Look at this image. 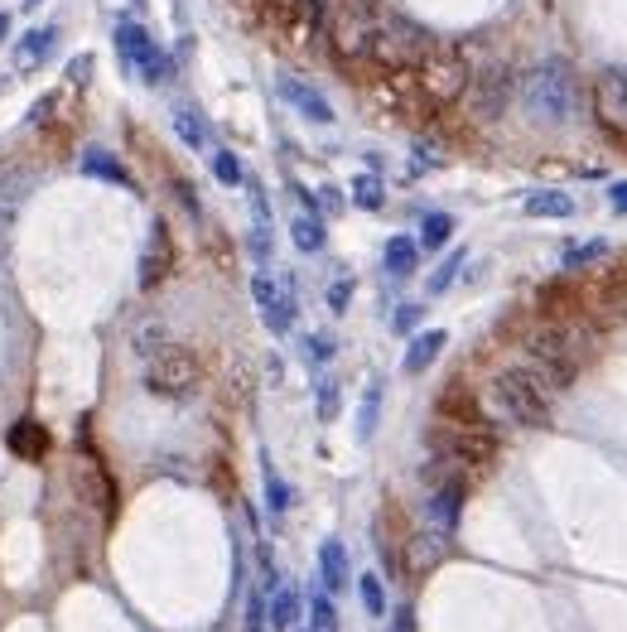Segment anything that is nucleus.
I'll return each instance as SVG.
<instances>
[{
  "label": "nucleus",
  "mask_w": 627,
  "mask_h": 632,
  "mask_svg": "<svg viewBox=\"0 0 627 632\" xmlns=\"http://www.w3.org/2000/svg\"><path fill=\"white\" fill-rule=\"evenodd\" d=\"M594 333L584 329V319L574 314V319H550V324H536V329L521 338V353L526 362L546 377L555 391H565V386L584 372V362L594 358Z\"/></svg>",
  "instance_id": "f257e3e1"
},
{
  "label": "nucleus",
  "mask_w": 627,
  "mask_h": 632,
  "mask_svg": "<svg viewBox=\"0 0 627 632\" xmlns=\"http://www.w3.org/2000/svg\"><path fill=\"white\" fill-rule=\"evenodd\" d=\"M488 406L507 425H521V430H546L550 415H555V386L531 367V362H521V367H502L497 377L488 382Z\"/></svg>",
  "instance_id": "f03ea898"
},
{
  "label": "nucleus",
  "mask_w": 627,
  "mask_h": 632,
  "mask_svg": "<svg viewBox=\"0 0 627 632\" xmlns=\"http://www.w3.org/2000/svg\"><path fill=\"white\" fill-rule=\"evenodd\" d=\"M517 97H521V111H526L536 126H565L574 116V102H579L574 68L565 58H546V63L526 68L517 78Z\"/></svg>",
  "instance_id": "7ed1b4c3"
},
{
  "label": "nucleus",
  "mask_w": 627,
  "mask_h": 632,
  "mask_svg": "<svg viewBox=\"0 0 627 632\" xmlns=\"http://www.w3.org/2000/svg\"><path fill=\"white\" fill-rule=\"evenodd\" d=\"M435 49L439 44L420 25H410L401 15H382L367 44V73H415Z\"/></svg>",
  "instance_id": "20e7f679"
},
{
  "label": "nucleus",
  "mask_w": 627,
  "mask_h": 632,
  "mask_svg": "<svg viewBox=\"0 0 627 632\" xmlns=\"http://www.w3.org/2000/svg\"><path fill=\"white\" fill-rule=\"evenodd\" d=\"M203 382V362L193 348L184 343H160V348H150V358H145V386H150V396H160V401H189L193 391Z\"/></svg>",
  "instance_id": "39448f33"
},
{
  "label": "nucleus",
  "mask_w": 627,
  "mask_h": 632,
  "mask_svg": "<svg viewBox=\"0 0 627 632\" xmlns=\"http://www.w3.org/2000/svg\"><path fill=\"white\" fill-rule=\"evenodd\" d=\"M430 449L459 468H488L497 459V435H492V425H454V420H439L435 430H430Z\"/></svg>",
  "instance_id": "423d86ee"
},
{
  "label": "nucleus",
  "mask_w": 627,
  "mask_h": 632,
  "mask_svg": "<svg viewBox=\"0 0 627 632\" xmlns=\"http://www.w3.org/2000/svg\"><path fill=\"white\" fill-rule=\"evenodd\" d=\"M116 54H121V63H126V73H136L145 87L169 83V73H174V63H169V54L150 39V29L131 25V20L116 25Z\"/></svg>",
  "instance_id": "0eeeda50"
},
{
  "label": "nucleus",
  "mask_w": 627,
  "mask_h": 632,
  "mask_svg": "<svg viewBox=\"0 0 627 632\" xmlns=\"http://www.w3.org/2000/svg\"><path fill=\"white\" fill-rule=\"evenodd\" d=\"M415 83H420V92H425L435 107H449V102L468 97V83H473V73H468L464 54H454V49H435V54H430L425 63H420V68H415Z\"/></svg>",
  "instance_id": "6e6552de"
},
{
  "label": "nucleus",
  "mask_w": 627,
  "mask_h": 632,
  "mask_svg": "<svg viewBox=\"0 0 627 632\" xmlns=\"http://www.w3.org/2000/svg\"><path fill=\"white\" fill-rule=\"evenodd\" d=\"M251 295H256V309H261V319H266V329H271V333H290V329H295V295H290V290H285L271 271L251 275Z\"/></svg>",
  "instance_id": "1a4fd4ad"
},
{
  "label": "nucleus",
  "mask_w": 627,
  "mask_h": 632,
  "mask_svg": "<svg viewBox=\"0 0 627 632\" xmlns=\"http://www.w3.org/2000/svg\"><path fill=\"white\" fill-rule=\"evenodd\" d=\"M594 107H599V121L608 131L627 136V63L599 73V83H594Z\"/></svg>",
  "instance_id": "9d476101"
},
{
  "label": "nucleus",
  "mask_w": 627,
  "mask_h": 632,
  "mask_svg": "<svg viewBox=\"0 0 627 632\" xmlns=\"http://www.w3.org/2000/svg\"><path fill=\"white\" fill-rule=\"evenodd\" d=\"M512 92H517L512 73H507L502 63L488 68L478 83H468V97H473V121H497V116L507 111V102H512Z\"/></svg>",
  "instance_id": "9b49d317"
},
{
  "label": "nucleus",
  "mask_w": 627,
  "mask_h": 632,
  "mask_svg": "<svg viewBox=\"0 0 627 632\" xmlns=\"http://www.w3.org/2000/svg\"><path fill=\"white\" fill-rule=\"evenodd\" d=\"M174 271V237H169V222L155 218L150 222V242L140 256V290H155L164 285V275Z\"/></svg>",
  "instance_id": "f8f14e48"
},
{
  "label": "nucleus",
  "mask_w": 627,
  "mask_h": 632,
  "mask_svg": "<svg viewBox=\"0 0 627 632\" xmlns=\"http://www.w3.org/2000/svg\"><path fill=\"white\" fill-rule=\"evenodd\" d=\"M280 97H285L290 107L300 111L304 121H314V126H328V121H333V107H328V97L319 92V87H309L304 78H295V73H280Z\"/></svg>",
  "instance_id": "ddd939ff"
},
{
  "label": "nucleus",
  "mask_w": 627,
  "mask_h": 632,
  "mask_svg": "<svg viewBox=\"0 0 627 632\" xmlns=\"http://www.w3.org/2000/svg\"><path fill=\"white\" fill-rule=\"evenodd\" d=\"M439 420H454V425H488L478 396H473L468 386H444V396H439Z\"/></svg>",
  "instance_id": "4468645a"
},
{
  "label": "nucleus",
  "mask_w": 627,
  "mask_h": 632,
  "mask_svg": "<svg viewBox=\"0 0 627 632\" xmlns=\"http://www.w3.org/2000/svg\"><path fill=\"white\" fill-rule=\"evenodd\" d=\"M319 579H324V594L348 589V550H343V541H333V536L319 546Z\"/></svg>",
  "instance_id": "2eb2a0df"
},
{
  "label": "nucleus",
  "mask_w": 627,
  "mask_h": 632,
  "mask_svg": "<svg viewBox=\"0 0 627 632\" xmlns=\"http://www.w3.org/2000/svg\"><path fill=\"white\" fill-rule=\"evenodd\" d=\"M459 512H464V488L449 478V483H439L435 497H430V522H435L439 531H454V526H459Z\"/></svg>",
  "instance_id": "dca6fc26"
},
{
  "label": "nucleus",
  "mask_w": 627,
  "mask_h": 632,
  "mask_svg": "<svg viewBox=\"0 0 627 632\" xmlns=\"http://www.w3.org/2000/svg\"><path fill=\"white\" fill-rule=\"evenodd\" d=\"M444 343H449V333H444V329H425L420 338H410L406 362H401V367H406L410 377H420V372H425V367H430V362L444 353Z\"/></svg>",
  "instance_id": "f3484780"
},
{
  "label": "nucleus",
  "mask_w": 627,
  "mask_h": 632,
  "mask_svg": "<svg viewBox=\"0 0 627 632\" xmlns=\"http://www.w3.org/2000/svg\"><path fill=\"white\" fill-rule=\"evenodd\" d=\"M521 208H526V218H574V198L560 189H536L521 198Z\"/></svg>",
  "instance_id": "a211bd4d"
},
{
  "label": "nucleus",
  "mask_w": 627,
  "mask_h": 632,
  "mask_svg": "<svg viewBox=\"0 0 627 632\" xmlns=\"http://www.w3.org/2000/svg\"><path fill=\"white\" fill-rule=\"evenodd\" d=\"M82 174L107 179V184H121V189H131V184H136V179H131V169L121 165L116 155H107V150H87V155H82Z\"/></svg>",
  "instance_id": "6ab92c4d"
},
{
  "label": "nucleus",
  "mask_w": 627,
  "mask_h": 632,
  "mask_svg": "<svg viewBox=\"0 0 627 632\" xmlns=\"http://www.w3.org/2000/svg\"><path fill=\"white\" fill-rule=\"evenodd\" d=\"M415 261H420V247H415V237H391V242H386V251H382L386 275L406 280V275H415Z\"/></svg>",
  "instance_id": "aec40b11"
},
{
  "label": "nucleus",
  "mask_w": 627,
  "mask_h": 632,
  "mask_svg": "<svg viewBox=\"0 0 627 632\" xmlns=\"http://www.w3.org/2000/svg\"><path fill=\"white\" fill-rule=\"evenodd\" d=\"M54 44H58V29H54V25L29 29L25 39H20V49H15V63H20V68H34V63H39L44 54H49Z\"/></svg>",
  "instance_id": "412c9836"
},
{
  "label": "nucleus",
  "mask_w": 627,
  "mask_h": 632,
  "mask_svg": "<svg viewBox=\"0 0 627 632\" xmlns=\"http://www.w3.org/2000/svg\"><path fill=\"white\" fill-rule=\"evenodd\" d=\"M300 594H295V589H280V594H275L271 599V608H266V623H271V628H280V632H290L295 628V623H300Z\"/></svg>",
  "instance_id": "4be33fe9"
},
{
  "label": "nucleus",
  "mask_w": 627,
  "mask_h": 632,
  "mask_svg": "<svg viewBox=\"0 0 627 632\" xmlns=\"http://www.w3.org/2000/svg\"><path fill=\"white\" fill-rule=\"evenodd\" d=\"M290 237H295V247L304 256H314V251H324V222L314 218V213H304V218L290 222Z\"/></svg>",
  "instance_id": "5701e85b"
},
{
  "label": "nucleus",
  "mask_w": 627,
  "mask_h": 632,
  "mask_svg": "<svg viewBox=\"0 0 627 632\" xmlns=\"http://www.w3.org/2000/svg\"><path fill=\"white\" fill-rule=\"evenodd\" d=\"M603 256H608V237H594V242H584V247L565 251L560 266H565V271H584V266H594V261H603Z\"/></svg>",
  "instance_id": "b1692460"
},
{
  "label": "nucleus",
  "mask_w": 627,
  "mask_h": 632,
  "mask_svg": "<svg viewBox=\"0 0 627 632\" xmlns=\"http://www.w3.org/2000/svg\"><path fill=\"white\" fill-rule=\"evenodd\" d=\"M353 203H357V208H367V213H377V208L386 203L382 179H377V174H357V179H353Z\"/></svg>",
  "instance_id": "393cba45"
},
{
  "label": "nucleus",
  "mask_w": 627,
  "mask_h": 632,
  "mask_svg": "<svg viewBox=\"0 0 627 632\" xmlns=\"http://www.w3.org/2000/svg\"><path fill=\"white\" fill-rule=\"evenodd\" d=\"M174 131H179V140H184L189 150H203V145H208V131H203L198 111H189V107L174 111Z\"/></svg>",
  "instance_id": "a878e982"
},
{
  "label": "nucleus",
  "mask_w": 627,
  "mask_h": 632,
  "mask_svg": "<svg viewBox=\"0 0 627 632\" xmlns=\"http://www.w3.org/2000/svg\"><path fill=\"white\" fill-rule=\"evenodd\" d=\"M449 237H454V218H449V213H425V222H420V242H425V247H449Z\"/></svg>",
  "instance_id": "bb28decb"
},
{
  "label": "nucleus",
  "mask_w": 627,
  "mask_h": 632,
  "mask_svg": "<svg viewBox=\"0 0 627 632\" xmlns=\"http://www.w3.org/2000/svg\"><path fill=\"white\" fill-rule=\"evenodd\" d=\"M309 632H338V608H333V594H319L309 604Z\"/></svg>",
  "instance_id": "cd10ccee"
},
{
  "label": "nucleus",
  "mask_w": 627,
  "mask_h": 632,
  "mask_svg": "<svg viewBox=\"0 0 627 632\" xmlns=\"http://www.w3.org/2000/svg\"><path fill=\"white\" fill-rule=\"evenodd\" d=\"M377 411H382V382L367 386V401H362V415H357V435H362V440H372V430H377Z\"/></svg>",
  "instance_id": "c85d7f7f"
},
{
  "label": "nucleus",
  "mask_w": 627,
  "mask_h": 632,
  "mask_svg": "<svg viewBox=\"0 0 627 632\" xmlns=\"http://www.w3.org/2000/svg\"><path fill=\"white\" fill-rule=\"evenodd\" d=\"M357 594H362V608H367L372 618H382V613H386V589H382V579H377V575L357 579Z\"/></svg>",
  "instance_id": "c756f323"
},
{
  "label": "nucleus",
  "mask_w": 627,
  "mask_h": 632,
  "mask_svg": "<svg viewBox=\"0 0 627 632\" xmlns=\"http://www.w3.org/2000/svg\"><path fill=\"white\" fill-rule=\"evenodd\" d=\"M213 174H218V184H227V189H237L246 174H242V160L232 155V150H213Z\"/></svg>",
  "instance_id": "7c9ffc66"
},
{
  "label": "nucleus",
  "mask_w": 627,
  "mask_h": 632,
  "mask_svg": "<svg viewBox=\"0 0 627 632\" xmlns=\"http://www.w3.org/2000/svg\"><path fill=\"white\" fill-rule=\"evenodd\" d=\"M10 444H15L20 454H39V449H44V430H39L34 420H20V425L10 430Z\"/></svg>",
  "instance_id": "2f4dec72"
},
{
  "label": "nucleus",
  "mask_w": 627,
  "mask_h": 632,
  "mask_svg": "<svg viewBox=\"0 0 627 632\" xmlns=\"http://www.w3.org/2000/svg\"><path fill=\"white\" fill-rule=\"evenodd\" d=\"M464 271V251H454V256H449V261H444V266H439L435 275H430V295H439V290H449V285H454V275Z\"/></svg>",
  "instance_id": "473e14b6"
},
{
  "label": "nucleus",
  "mask_w": 627,
  "mask_h": 632,
  "mask_svg": "<svg viewBox=\"0 0 627 632\" xmlns=\"http://www.w3.org/2000/svg\"><path fill=\"white\" fill-rule=\"evenodd\" d=\"M266 502H271V512H285V507H290V488L275 478L271 468H266Z\"/></svg>",
  "instance_id": "72a5a7b5"
},
{
  "label": "nucleus",
  "mask_w": 627,
  "mask_h": 632,
  "mask_svg": "<svg viewBox=\"0 0 627 632\" xmlns=\"http://www.w3.org/2000/svg\"><path fill=\"white\" fill-rule=\"evenodd\" d=\"M420 314H425L420 304H401V309H396V319H391V329H396V333H410L415 324H420Z\"/></svg>",
  "instance_id": "f704fd0d"
},
{
  "label": "nucleus",
  "mask_w": 627,
  "mask_h": 632,
  "mask_svg": "<svg viewBox=\"0 0 627 632\" xmlns=\"http://www.w3.org/2000/svg\"><path fill=\"white\" fill-rule=\"evenodd\" d=\"M338 415V386L324 382L319 386V420H333Z\"/></svg>",
  "instance_id": "c9c22d12"
},
{
  "label": "nucleus",
  "mask_w": 627,
  "mask_h": 632,
  "mask_svg": "<svg viewBox=\"0 0 627 632\" xmlns=\"http://www.w3.org/2000/svg\"><path fill=\"white\" fill-rule=\"evenodd\" d=\"M348 300H353V280H338V285L328 290V309H333V314H343Z\"/></svg>",
  "instance_id": "e433bc0d"
},
{
  "label": "nucleus",
  "mask_w": 627,
  "mask_h": 632,
  "mask_svg": "<svg viewBox=\"0 0 627 632\" xmlns=\"http://www.w3.org/2000/svg\"><path fill=\"white\" fill-rule=\"evenodd\" d=\"M261 623H266V608H261V599H251V608H246V632H261Z\"/></svg>",
  "instance_id": "4c0bfd02"
},
{
  "label": "nucleus",
  "mask_w": 627,
  "mask_h": 632,
  "mask_svg": "<svg viewBox=\"0 0 627 632\" xmlns=\"http://www.w3.org/2000/svg\"><path fill=\"white\" fill-rule=\"evenodd\" d=\"M608 198H613V208H618V213H627V179H623V184H608Z\"/></svg>",
  "instance_id": "58836bf2"
},
{
  "label": "nucleus",
  "mask_w": 627,
  "mask_h": 632,
  "mask_svg": "<svg viewBox=\"0 0 627 632\" xmlns=\"http://www.w3.org/2000/svg\"><path fill=\"white\" fill-rule=\"evenodd\" d=\"M391 632H415V613L401 608V613H396V623H391Z\"/></svg>",
  "instance_id": "ea45409f"
},
{
  "label": "nucleus",
  "mask_w": 627,
  "mask_h": 632,
  "mask_svg": "<svg viewBox=\"0 0 627 632\" xmlns=\"http://www.w3.org/2000/svg\"><path fill=\"white\" fill-rule=\"evenodd\" d=\"M309 348H314V358H319V362L333 358V343H328V338H309Z\"/></svg>",
  "instance_id": "a19ab883"
},
{
  "label": "nucleus",
  "mask_w": 627,
  "mask_h": 632,
  "mask_svg": "<svg viewBox=\"0 0 627 632\" xmlns=\"http://www.w3.org/2000/svg\"><path fill=\"white\" fill-rule=\"evenodd\" d=\"M5 34H10V15H0V39H5Z\"/></svg>",
  "instance_id": "79ce46f5"
},
{
  "label": "nucleus",
  "mask_w": 627,
  "mask_h": 632,
  "mask_svg": "<svg viewBox=\"0 0 627 632\" xmlns=\"http://www.w3.org/2000/svg\"><path fill=\"white\" fill-rule=\"evenodd\" d=\"M25 5H39V0H25Z\"/></svg>",
  "instance_id": "37998d69"
}]
</instances>
